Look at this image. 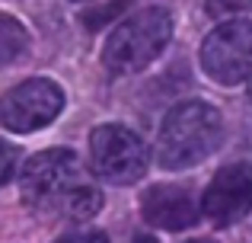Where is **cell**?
I'll return each instance as SVG.
<instances>
[{
  "label": "cell",
  "instance_id": "cell-9",
  "mask_svg": "<svg viewBox=\"0 0 252 243\" xmlns=\"http://www.w3.org/2000/svg\"><path fill=\"white\" fill-rule=\"evenodd\" d=\"M29 51V32L10 13H0V68L19 61Z\"/></svg>",
  "mask_w": 252,
  "mask_h": 243
},
{
  "label": "cell",
  "instance_id": "cell-18",
  "mask_svg": "<svg viewBox=\"0 0 252 243\" xmlns=\"http://www.w3.org/2000/svg\"><path fill=\"white\" fill-rule=\"evenodd\" d=\"M74 3H77V0H74Z\"/></svg>",
  "mask_w": 252,
  "mask_h": 243
},
{
  "label": "cell",
  "instance_id": "cell-2",
  "mask_svg": "<svg viewBox=\"0 0 252 243\" xmlns=\"http://www.w3.org/2000/svg\"><path fill=\"white\" fill-rule=\"evenodd\" d=\"M172 38V16L163 6H147L128 19H118L102 45V64L109 74L144 70Z\"/></svg>",
  "mask_w": 252,
  "mask_h": 243
},
{
  "label": "cell",
  "instance_id": "cell-14",
  "mask_svg": "<svg viewBox=\"0 0 252 243\" xmlns=\"http://www.w3.org/2000/svg\"><path fill=\"white\" fill-rule=\"evenodd\" d=\"M58 243H109V237L102 231H86V234H70V237H64Z\"/></svg>",
  "mask_w": 252,
  "mask_h": 243
},
{
  "label": "cell",
  "instance_id": "cell-3",
  "mask_svg": "<svg viewBox=\"0 0 252 243\" xmlns=\"http://www.w3.org/2000/svg\"><path fill=\"white\" fill-rule=\"evenodd\" d=\"M83 186V170L74 150L51 147L29 157L19 176V192L29 208L38 211H61L67 199Z\"/></svg>",
  "mask_w": 252,
  "mask_h": 243
},
{
  "label": "cell",
  "instance_id": "cell-5",
  "mask_svg": "<svg viewBox=\"0 0 252 243\" xmlns=\"http://www.w3.org/2000/svg\"><path fill=\"white\" fill-rule=\"evenodd\" d=\"M201 68L220 87L252 80V23H223L201 42Z\"/></svg>",
  "mask_w": 252,
  "mask_h": 243
},
{
  "label": "cell",
  "instance_id": "cell-4",
  "mask_svg": "<svg viewBox=\"0 0 252 243\" xmlns=\"http://www.w3.org/2000/svg\"><path fill=\"white\" fill-rule=\"evenodd\" d=\"M93 173L109 186H131L150 167V147L125 125H99L90 135Z\"/></svg>",
  "mask_w": 252,
  "mask_h": 243
},
{
  "label": "cell",
  "instance_id": "cell-11",
  "mask_svg": "<svg viewBox=\"0 0 252 243\" xmlns=\"http://www.w3.org/2000/svg\"><path fill=\"white\" fill-rule=\"evenodd\" d=\"M131 0H115L112 6H99V10H86L83 13V23L90 26V29H99V26H105V23H112V19L118 16V13L128 6Z\"/></svg>",
  "mask_w": 252,
  "mask_h": 243
},
{
  "label": "cell",
  "instance_id": "cell-13",
  "mask_svg": "<svg viewBox=\"0 0 252 243\" xmlns=\"http://www.w3.org/2000/svg\"><path fill=\"white\" fill-rule=\"evenodd\" d=\"M16 147H13L10 141H0V186H6L13 176V170H16Z\"/></svg>",
  "mask_w": 252,
  "mask_h": 243
},
{
  "label": "cell",
  "instance_id": "cell-15",
  "mask_svg": "<svg viewBox=\"0 0 252 243\" xmlns=\"http://www.w3.org/2000/svg\"><path fill=\"white\" fill-rule=\"evenodd\" d=\"M134 243H157V237H150V234H141V237H134Z\"/></svg>",
  "mask_w": 252,
  "mask_h": 243
},
{
  "label": "cell",
  "instance_id": "cell-17",
  "mask_svg": "<svg viewBox=\"0 0 252 243\" xmlns=\"http://www.w3.org/2000/svg\"><path fill=\"white\" fill-rule=\"evenodd\" d=\"M249 100H252V80H249Z\"/></svg>",
  "mask_w": 252,
  "mask_h": 243
},
{
  "label": "cell",
  "instance_id": "cell-12",
  "mask_svg": "<svg viewBox=\"0 0 252 243\" xmlns=\"http://www.w3.org/2000/svg\"><path fill=\"white\" fill-rule=\"evenodd\" d=\"M252 10V0H208V16L211 19H227L236 13Z\"/></svg>",
  "mask_w": 252,
  "mask_h": 243
},
{
  "label": "cell",
  "instance_id": "cell-16",
  "mask_svg": "<svg viewBox=\"0 0 252 243\" xmlns=\"http://www.w3.org/2000/svg\"><path fill=\"white\" fill-rule=\"evenodd\" d=\"M189 243H214V240H189Z\"/></svg>",
  "mask_w": 252,
  "mask_h": 243
},
{
  "label": "cell",
  "instance_id": "cell-10",
  "mask_svg": "<svg viewBox=\"0 0 252 243\" xmlns=\"http://www.w3.org/2000/svg\"><path fill=\"white\" fill-rule=\"evenodd\" d=\"M99 208H102V195H99L93 186H86V182H83V186L67 199V205L61 208V214H64V218H70V221H86V218H93Z\"/></svg>",
  "mask_w": 252,
  "mask_h": 243
},
{
  "label": "cell",
  "instance_id": "cell-1",
  "mask_svg": "<svg viewBox=\"0 0 252 243\" xmlns=\"http://www.w3.org/2000/svg\"><path fill=\"white\" fill-rule=\"evenodd\" d=\"M223 141V119L208 103H179L157 135V163L163 170H189L211 157Z\"/></svg>",
  "mask_w": 252,
  "mask_h": 243
},
{
  "label": "cell",
  "instance_id": "cell-7",
  "mask_svg": "<svg viewBox=\"0 0 252 243\" xmlns=\"http://www.w3.org/2000/svg\"><path fill=\"white\" fill-rule=\"evenodd\" d=\"M204 218L214 224H236L252 211V173L240 163L223 167L214 173L201 199Z\"/></svg>",
  "mask_w": 252,
  "mask_h": 243
},
{
  "label": "cell",
  "instance_id": "cell-8",
  "mask_svg": "<svg viewBox=\"0 0 252 243\" xmlns=\"http://www.w3.org/2000/svg\"><path fill=\"white\" fill-rule=\"evenodd\" d=\"M141 214L150 227L185 231L198 221V202L189 186H154L141 199Z\"/></svg>",
  "mask_w": 252,
  "mask_h": 243
},
{
  "label": "cell",
  "instance_id": "cell-6",
  "mask_svg": "<svg viewBox=\"0 0 252 243\" xmlns=\"http://www.w3.org/2000/svg\"><path fill=\"white\" fill-rule=\"evenodd\" d=\"M64 109V90L55 80H35L16 83L13 90H6L3 100H0V125L6 131H16V135H29L38 131L45 125H51L61 115Z\"/></svg>",
  "mask_w": 252,
  "mask_h": 243
}]
</instances>
